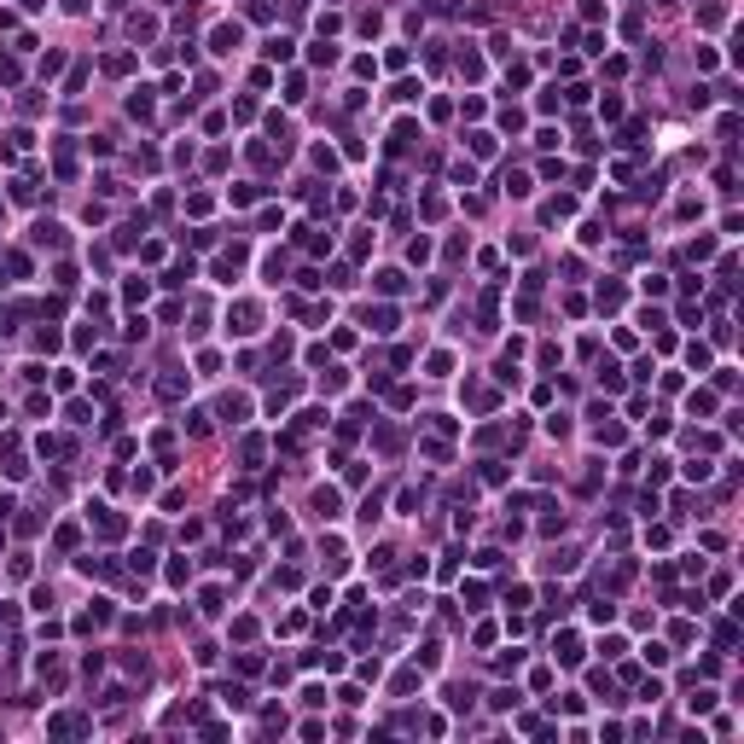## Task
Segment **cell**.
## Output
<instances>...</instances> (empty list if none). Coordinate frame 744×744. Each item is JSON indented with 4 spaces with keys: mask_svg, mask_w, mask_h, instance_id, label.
<instances>
[{
    "mask_svg": "<svg viewBox=\"0 0 744 744\" xmlns=\"http://www.w3.org/2000/svg\"><path fill=\"white\" fill-rule=\"evenodd\" d=\"M239 47H244V29L239 24H216V29H209V53H216V58L239 53Z\"/></svg>",
    "mask_w": 744,
    "mask_h": 744,
    "instance_id": "obj_1",
    "label": "cell"
},
{
    "mask_svg": "<svg viewBox=\"0 0 744 744\" xmlns=\"http://www.w3.org/2000/svg\"><path fill=\"white\" fill-rule=\"evenodd\" d=\"M47 733L53 738H76V733H88V715H76V709H58L53 721H47Z\"/></svg>",
    "mask_w": 744,
    "mask_h": 744,
    "instance_id": "obj_2",
    "label": "cell"
},
{
    "mask_svg": "<svg viewBox=\"0 0 744 744\" xmlns=\"http://www.w3.org/2000/svg\"><path fill=\"white\" fill-rule=\"evenodd\" d=\"M88 518L99 523V535H105V541H117V535H122V529H128V523H122V518H117V512H111V506H93V512H88Z\"/></svg>",
    "mask_w": 744,
    "mask_h": 744,
    "instance_id": "obj_3",
    "label": "cell"
},
{
    "mask_svg": "<svg viewBox=\"0 0 744 744\" xmlns=\"http://www.w3.org/2000/svg\"><path fill=\"white\" fill-rule=\"evenodd\" d=\"M0 274H6L0 285H12V279H29V256H24V251H6V256H0Z\"/></svg>",
    "mask_w": 744,
    "mask_h": 744,
    "instance_id": "obj_4",
    "label": "cell"
},
{
    "mask_svg": "<svg viewBox=\"0 0 744 744\" xmlns=\"http://www.w3.org/2000/svg\"><path fill=\"white\" fill-rule=\"evenodd\" d=\"M553 657H558L564 669H570V663H582V640H576V634H558V640H553Z\"/></svg>",
    "mask_w": 744,
    "mask_h": 744,
    "instance_id": "obj_5",
    "label": "cell"
},
{
    "mask_svg": "<svg viewBox=\"0 0 744 744\" xmlns=\"http://www.w3.org/2000/svg\"><path fill=\"white\" fill-rule=\"evenodd\" d=\"M187 395V372H163L157 378V402H180Z\"/></svg>",
    "mask_w": 744,
    "mask_h": 744,
    "instance_id": "obj_6",
    "label": "cell"
},
{
    "mask_svg": "<svg viewBox=\"0 0 744 744\" xmlns=\"http://www.w3.org/2000/svg\"><path fill=\"white\" fill-rule=\"evenodd\" d=\"M29 233H35V244H47V251H58V244H64V221H35Z\"/></svg>",
    "mask_w": 744,
    "mask_h": 744,
    "instance_id": "obj_7",
    "label": "cell"
},
{
    "mask_svg": "<svg viewBox=\"0 0 744 744\" xmlns=\"http://www.w3.org/2000/svg\"><path fill=\"white\" fill-rule=\"evenodd\" d=\"M227 320H233V332H239V338H251V332H256V320H262V314H256L251 303H239L233 314H227Z\"/></svg>",
    "mask_w": 744,
    "mask_h": 744,
    "instance_id": "obj_8",
    "label": "cell"
},
{
    "mask_svg": "<svg viewBox=\"0 0 744 744\" xmlns=\"http://www.w3.org/2000/svg\"><path fill=\"white\" fill-rule=\"evenodd\" d=\"M466 145H471V157H494V134H489V128H471Z\"/></svg>",
    "mask_w": 744,
    "mask_h": 744,
    "instance_id": "obj_9",
    "label": "cell"
},
{
    "mask_svg": "<svg viewBox=\"0 0 744 744\" xmlns=\"http://www.w3.org/2000/svg\"><path fill=\"white\" fill-rule=\"evenodd\" d=\"M198 274V262H175V268L169 274H163V285H169V291H180V285H187V279Z\"/></svg>",
    "mask_w": 744,
    "mask_h": 744,
    "instance_id": "obj_10",
    "label": "cell"
},
{
    "mask_svg": "<svg viewBox=\"0 0 744 744\" xmlns=\"http://www.w3.org/2000/svg\"><path fill=\"white\" fill-rule=\"evenodd\" d=\"M314 512H320V518H338V489H314Z\"/></svg>",
    "mask_w": 744,
    "mask_h": 744,
    "instance_id": "obj_11",
    "label": "cell"
},
{
    "mask_svg": "<svg viewBox=\"0 0 744 744\" xmlns=\"http://www.w3.org/2000/svg\"><path fill=\"white\" fill-rule=\"evenodd\" d=\"M239 459H244V471H256V466H262V442L244 436V442H239Z\"/></svg>",
    "mask_w": 744,
    "mask_h": 744,
    "instance_id": "obj_12",
    "label": "cell"
},
{
    "mask_svg": "<svg viewBox=\"0 0 744 744\" xmlns=\"http://www.w3.org/2000/svg\"><path fill=\"white\" fill-rule=\"evenodd\" d=\"M402 285H407V274H402V268H384V274H378V291H384V296H395Z\"/></svg>",
    "mask_w": 744,
    "mask_h": 744,
    "instance_id": "obj_13",
    "label": "cell"
},
{
    "mask_svg": "<svg viewBox=\"0 0 744 744\" xmlns=\"http://www.w3.org/2000/svg\"><path fill=\"white\" fill-rule=\"evenodd\" d=\"M715 698H721V692H715V686H704V692H692V715H709V709H715Z\"/></svg>",
    "mask_w": 744,
    "mask_h": 744,
    "instance_id": "obj_14",
    "label": "cell"
},
{
    "mask_svg": "<svg viewBox=\"0 0 744 744\" xmlns=\"http://www.w3.org/2000/svg\"><path fill=\"white\" fill-rule=\"evenodd\" d=\"M308 64H338V47L332 41H314L308 47Z\"/></svg>",
    "mask_w": 744,
    "mask_h": 744,
    "instance_id": "obj_15",
    "label": "cell"
},
{
    "mask_svg": "<svg viewBox=\"0 0 744 744\" xmlns=\"http://www.w3.org/2000/svg\"><path fill=\"white\" fill-rule=\"evenodd\" d=\"M686 407L704 419V413H715V395H709V390H692V395H686Z\"/></svg>",
    "mask_w": 744,
    "mask_h": 744,
    "instance_id": "obj_16",
    "label": "cell"
},
{
    "mask_svg": "<svg viewBox=\"0 0 744 744\" xmlns=\"http://www.w3.org/2000/svg\"><path fill=\"white\" fill-rule=\"evenodd\" d=\"M512 704H518V686H494L489 692V709H512Z\"/></svg>",
    "mask_w": 744,
    "mask_h": 744,
    "instance_id": "obj_17",
    "label": "cell"
},
{
    "mask_svg": "<svg viewBox=\"0 0 744 744\" xmlns=\"http://www.w3.org/2000/svg\"><path fill=\"white\" fill-rule=\"evenodd\" d=\"M268 58L285 64V58H291V35H268Z\"/></svg>",
    "mask_w": 744,
    "mask_h": 744,
    "instance_id": "obj_18",
    "label": "cell"
},
{
    "mask_svg": "<svg viewBox=\"0 0 744 744\" xmlns=\"http://www.w3.org/2000/svg\"><path fill=\"white\" fill-rule=\"evenodd\" d=\"M122 296H128V303H145V296H152V279H128Z\"/></svg>",
    "mask_w": 744,
    "mask_h": 744,
    "instance_id": "obj_19",
    "label": "cell"
},
{
    "mask_svg": "<svg viewBox=\"0 0 744 744\" xmlns=\"http://www.w3.org/2000/svg\"><path fill=\"white\" fill-rule=\"evenodd\" d=\"M367 326H372V332H395V308H378V314H367Z\"/></svg>",
    "mask_w": 744,
    "mask_h": 744,
    "instance_id": "obj_20",
    "label": "cell"
},
{
    "mask_svg": "<svg viewBox=\"0 0 744 744\" xmlns=\"http://www.w3.org/2000/svg\"><path fill=\"white\" fill-rule=\"evenodd\" d=\"M105 70H111V76H128V70H134V53H111Z\"/></svg>",
    "mask_w": 744,
    "mask_h": 744,
    "instance_id": "obj_21",
    "label": "cell"
},
{
    "mask_svg": "<svg viewBox=\"0 0 744 744\" xmlns=\"http://www.w3.org/2000/svg\"><path fill=\"white\" fill-rule=\"evenodd\" d=\"M221 413H227V419H233V425H239V419H244V413H251V402H244V395H227V402H221Z\"/></svg>",
    "mask_w": 744,
    "mask_h": 744,
    "instance_id": "obj_22",
    "label": "cell"
},
{
    "mask_svg": "<svg viewBox=\"0 0 744 744\" xmlns=\"http://www.w3.org/2000/svg\"><path fill=\"white\" fill-rule=\"evenodd\" d=\"M459 76L477 81V76H483V58H477V53H459Z\"/></svg>",
    "mask_w": 744,
    "mask_h": 744,
    "instance_id": "obj_23",
    "label": "cell"
},
{
    "mask_svg": "<svg viewBox=\"0 0 744 744\" xmlns=\"http://www.w3.org/2000/svg\"><path fill=\"white\" fill-rule=\"evenodd\" d=\"M221 704L227 709H244V704H251V692H244V686H221Z\"/></svg>",
    "mask_w": 744,
    "mask_h": 744,
    "instance_id": "obj_24",
    "label": "cell"
},
{
    "mask_svg": "<svg viewBox=\"0 0 744 744\" xmlns=\"http://www.w3.org/2000/svg\"><path fill=\"white\" fill-rule=\"evenodd\" d=\"M599 308H605V314L622 308V285H599Z\"/></svg>",
    "mask_w": 744,
    "mask_h": 744,
    "instance_id": "obj_25",
    "label": "cell"
},
{
    "mask_svg": "<svg viewBox=\"0 0 744 744\" xmlns=\"http://www.w3.org/2000/svg\"><path fill=\"white\" fill-rule=\"evenodd\" d=\"M18 76H24V70H18V58L6 53V58H0V81H6V88H18Z\"/></svg>",
    "mask_w": 744,
    "mask_h": 744,
    "instance_id": "obj_26",
    "label": "cell"
},
{
    "mask_svg": "<svg viewBox=\"0 0 744 744\" xmlns=\"http://www.w3.org/2000/svg\"><path fill=\"white\" fill-rule=\"evenodd\" d=\"M709 471H715L709 459H686V477H692V483H709Z\"/></svg>",
    "mask_w": 744,
    "mask_h": 744,
    "instance_id": "obj_27",
    "label": "cell"
},
{
    "mask_svg": "<svg viewBox=\"0 0 744 744\" xmlns=\"http://www.w3.org/2000/svg\"><path fill=\"white\" fill-rule=\"evenodd\" d=\"M128 29H134V41H152V35H157V18H134Z\"/></svg>",
    "mask_w": 744,
    "mask_h": 744,
    "instance_id": "obj_28",
    "label": "cell"
},
{
    "mask_svg": "<svg viewBox=\"0 0 744 744\" xmlns=\"http://www.w3.org/2000/svg\"><path fill=\"white\" fill-rule=\"evenodd\" d=\"M454 187H477V169H471V163H454Z\"/></svg>",
    "mask_w": 744,
    "mask_h": 744,
    "instance_id": "obj_29",
    "label": "cell"
},
{
    "mask_svg": "<svg viewBox=\"0 0 744 744\" xmlns=\"http://www.w3.org/2000/svg\"><path fill=\"white\" fill-rule=\"evenodd\" d=\"M262 274H268L274 285H279V279H285V256H268V262H262Z\"/></svg>",
    "mask_w": 744,
    "mask_h": 744,
    "instance_id": "obj_30",
    "label": "cell"
},
{
    "mask_svg": "<svg viewBox=\"0 0 744 744\" xmlns=\"http://www.w3.org/2000/svg\"><path fill=\"white\" fill-rule=\"evenodd\" d=\"M198 605H204V617H216V610H221V587H204V599H198Z\"/></svg>",
    "mask_w": 744,
    "mask_h": 744,
    "instance_id": "obj_31",
    "label": "cell"
},
{
    "mask_svg": "<svg viewBox=\"0 0 744 744\" xmlns=\"http://www.w3.org/2000/svg\"><path fill=\"white\" fill-rule=\"evenodd\" d=\"M587 617H593V622H617V605H610V599H599V605L587 610Z\"/></svg>",
    "mask_w": 744,
    "mask_h": 744,
    "instance_id": "obj_32",
    "label": "cell"
},
{
    "mask_svg": "<svg viewBox=\"0 0 744 744\" xmlns=\"http://www.w3.org/2000/svg\"><path fill=\"white\" fill-rule=\"evenodd\" d=\"M378 512H384V500H378V494H367V500H361V523H372Z\"/></svg>",
    "mask_w": 744,
    "mask_h": 744,
    "instance_id": "obj_33",
    "label": "cell"
},
{
    "mask_svg": "<svg viewBox=\"0 0 744 744\" xmlns=\"http://www.w3.org/2000/svg\"><path fill=\"white\" fill-rule=\"evenodd\" d=\"M500 128H506V134H518V128H523V111L506 105V111H500Z\"/></svg>",
    "mask_w": 744,
    "mask_h": 744,
    "instance_id": "obj_34",
    "label": "cell"
},
{
    "mask_svg": "<svg viewBox=\"0 0 744 744\" xmlns=\"http://www.w3.org/2000/svg\"><path fill=\"white\" fill-rule=\"evenodd\" d=\"M599 378H605V390H622V372H617V361H605V367H599Z\"/></svg>",
    "mask_w": 744,
    "mask_h": 744,
    "instance_id": "obj_35",
    "label": "cell"
},
{
    "mask_svg": "<svg viewBox=\"0 0 744 744\" xmlns=\"http://www.w3.org/2000/svg\"><path fill=\"white\" fill-rule=\"evenodd\" d=\"M686 361H692L698 372H709V349H704V343H692V349H686Z\"/></svg>",
    "mask_w": 744,
    "mask_h": 744,
    "instance_id": "obj_36",
    "label": "cell"
},
{
    "mask_svg": "<svg viewBox=\"0 0 744 744\" xmlns=\"http://www.w3.org/2000/svg\"><path fill=\"white\" fill-rule=\"evenodd\" d=\"M128 564H134V576H145V570H157V558H152V553H145V547H140L134 558H128Z\"/></svg>",
    "mask_w": 744,
    "mask_h": 744,
    "instance_id": "obj_37",
    "label": "cell"
},
{
    "mask_svg": "<svg viewBox=\"0 0 744 744\" xmlns=\"http://www.w3.org/2000/svg\"><path fill=\"white\" fill-rule=\"evenodd\" d=\"M646 296H669V279L663 274H646Z\"/></svg>",
    "mask_w": 744,
    "mask_h": 744,
    "instance_id": "obj_38",
    "label": "cell"
},
{
    "mask_svg": "<svg viewBox=\"0 0 744 744\" xmlns=\"http://www.w3.org/2000/svg\"><path fill=\"white\" fill-rule=\"evenodd\" d=\"M53 390H76V372L70 367H53Z\"/></svg>",
    "mask_w": 744,
    "mask_h": 744,
    "instance_id": "obj_39",
    "label": "cell"
},
{
    "mask_svg": "<svg viewBox=\"0 0 744 744\" xmlns=\"http://www.w3.org/2000/svg\"><path fill=\"white\" fill-rule=\"evenodd\" d=\"M64 12H76V18H81V12H88V0H64Z\"/></svg>",
    "mask_w": 744,
    "mask_h": 744,
    "instance_id": "obj_40",
    "label": "cell"
},
{
    "mask_svg": "<svg viewBox=\"0 0 744 744\" xmlns=\"http://www.w3.org/2000/svg\"><path fill=\"white\" fill-rule=\"evenodd\" d=\"M41 6H47V0H24V12H41Z\"/></svg>",
    "mask_w": 744,
    "mask_h": 744,
    "instance_id": "obj_41",
    "label": "cell"
},
{
    "mask_svg": "<svg viewBox=\"0 0 744 744\" xmlns=\"http://www.w3.org/2000/svg\"><path fill=\"white\" fill-rule=\"evenodd\" d=\"M111 6H128V0H111Z\"/></svg>",
    "mask_w": 744,
    "mask_h": 744,
    "instance_id": "obj_42",
    "label": "cell"
}]
</instances>
